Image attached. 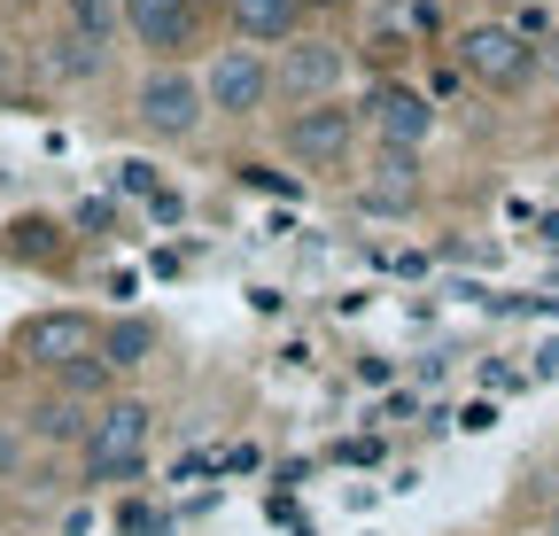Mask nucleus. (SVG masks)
<instances>
[{
	"label": "nucleus",
	"mask_w": 559,
	"mask_h": 536,
	"mask_svg": "<svg viewBox=\"0 0 559 536\" xmlns=\"http://www.w3.org/2000/svg\"><path fill=\"white\" fill-rule=\"evenodd\" d=\"M148 451H156V405L148 396H109L79 443V483L86 490H132L148 475Z\"/></svg>",
	"instance_id": "obj_1"
},
{
	"label": "nucleus",
	"mask_w": 559,
	"mask_h": 536,
	"mask_svg": "<svg viewBox=\"0 0 559 536\" xmlns=\"http://www.w3.org/2000/svg\"><path fill=\"white\" fill-rule=\"evenodd\" d=\"M132 124L148 132V141H164V148H187L194 132L210 124L202 71H187V62H148L140 86H132Z\"/></svg>",
	"instance_id": "obj_2"
},
{
	"label": "nucleus",
	"mask_w": 559,
	"mask_h": 536,
	"mask_svg": "<svg viewBox=\"0 0 559 536\" xmlns=\"http://www.w3.org/2000/svg\"><path fill=\"white\" fill-rule=\"evenodd\" d=\"M358 132L366 117L349 102H311V109H280V156L296 171H349L358 156Z\"/></svg>",
	"instance_id": "obj_3"
},
{
	"label": "nucleus",
	"mask_w": 559,
	"mask_h": 536,
	"mask_svg": "<svg viewBox=\"0 0 559 536\" xmlns=\"http://www.w3.org/2000/svg\"><path fill=\"white\" fill-rule=\"evenodd\" d=\"M459 79H474L481 94H528L536 86V71H544V47H528L513 24H498V16H489V24H466L459 32Z\"/></svg>",
	"instance_id": "obj_4"
},
{
	"label": "nucleus",
	"mask_w": 559,
	"mask_h": 536,
	"mask_svg": "<svg viewBox=\"0 0 559 536\" xmlns=\"http://www.w3.org/2000/svg\"><path fill=\"white\" fill-rule=\"evenodd\" d=\"M202 102H210V117H234V124L264 117V109L280 102L272 55H264V47H241V39L210 47V62H202Z\"/></svg>",
	"instance_id": "obj_5"
},
{
	"label": "nucleus",
	"mask_w": 559,
	"mask_h": 536,
	"mask_svg": "<svg viewBox=\"0 0 559 536\" xmlns=\"http://www.w3.org/2000/svg\"><path fill=\"white\" fill-rule=\"evenodd\" d=\"M272 86L288 109H311V102H342L349 86V47L334 32H296L288 47L272 55Z\"/></svg>",
	"instance_id": "obj_6"
},
{
	"label": "nucleus",
	"mask_w": 559,
	"mask_h": 536,
	"mask_svg": "<svg viewBox=\"0 0 559 536\" xmlns=\"http://www.w3.org/2000/svg\"><path fill=\"white\" fill-rule=\"evenodd\" d=\"M358 117H366V141H373V148H404V156H419V148L436 141V102L419 94L412 79H381V86H366Z\"/></svg>",
	"instance_id": "obj_7"
},
{
	"label": "nucleus",
	"mask_w": 559,
	"mask_h": 536,
	"mask_svg": "<svg viewBox=\"0 0 559 536\" xmlns=\"http://www.w3.org/2000/svg\"><path fill=\"white\" fill-rule=\"evenodd\" d=\"M94 350H102V319H94V311H32V319L16 326V358L39 366L47 381H55L62 366L94 358Z\"/></svg>",
	"instance_id": "obj_8"
},
{
	"label": "nucleus",
	"mask_w": 559,
	"mask_h": 536,
	"mask_svg": "<svg viewBox=\"0 0 559 536\" xmlns=\"http://www.w3.org/2000/svg\"><path fill=\"white\" fill-rule=\"evenodd\" d=\"M358 211L366 218H412L419 203H428V164L419 156H404V148H366V164H358Z\"/></svg>",
	"instance_id": "obj_9"
},
{
	"label": "nucleus",
	"mask_w": 559,
	"mask_h": 536,
	"mask_svg": "<svg viewBox=\"0 0 559 536\" xmlns=\"http://www.w3.org/2000/svg\"><path fill=\"white\" fill-rule=\"evenodd\" d=\"M124 39L148 62H187L202 47V0H124Z\"/></svg>",
	"instance_id": "obj_10"
},
{
	"label": "nucleus",
	"mask_w": 559,
	"mask_h": 536,
	"mask_svg": "<svg viewBox=\"0 0 559 536\" xmlns=\"http://www.w3.org/2000/svg\"><path fill=\"white\" fill-rule=\"evenodd\" d=\"M86 428H94V405H79V396H62V389L32 396V413H24L32 451H79V443H86Z\"/></svg>",
	"instance_id": "obj_11"
},
{
	"label": "nucleus",
	"mask_w": 559,
	"mask_h": 536,
	"mask_svg": "<svg viewBox=\"0 0 559 536\" xmlns=\"http://www.w3.org/2000/svg\"><path fill=\"white\" fill-rule=\"evenodd\" d=\"M304 16H311L304 0H226V24L241 47H288L304 32Z\"/></svg>",
	"instance_id": "obj_12"
},
{
	"label": "nucleus",
	"mask_w": 559,
	"mask_h": 536,
	"mask_svg": "<svg viewBox=\"0 0 559 536\" xmlns=\"http://www.w3.org/2000/svg\"><path fill=\"white\" fill-rule=\"evenodd\" d=\"M39 71L55 79V86H94V79H109V47H94V39H79V32H47L39 39Z\"/></svg>",
	"instance_id": "obj_13"
},
{
	"label": "nucleus",
	"mask_w": 559,
	"mask_h": 536,
	"mask_svg": "<svg viewBox=\"0 0 559 536\" xmlns=\"http://www.w3.org/2000/svg\"><path fill=\"white\" fill-rule=\"evenodd\" d=\"M164 350V326L156 319H140V311H124V319H102V358L117 366V373H140Z\"/></svg>",
	"instance_id": "obj_14"
},
{
	"label": "nucleus",
	"mask_w": 559,
	"mask_h": 536,
	"mask_svg": "<svg viewBox=\"0 0 559 536\" xmlns=\"http://www.w3.org/2000/svg\"><path fill=\"white\" fill-rule=\"evenodd\" d=\"M55 24L117 55V39H124V0H55Z\"/></svg>",
	"instance_id": "obj_15"
},
{
	"label": "nucleus",
	"mask_w": 559,
	"mask_h": 536,
	"mask_svg": "<svg viewBox=\"0 0 559 536\" xmlns=\"http://www.w3.org/2000/svg\"><path fill=\"white\" fill-rule=\"evenodd\" d=\"M32 466V436H24V420H0V483H16Z\"/></svg>",
	"instance_id": "obj_16"
},
{
	"label": "nucleus",
	"mask_w": 559,
	"mask_h": 536,
	"mask_svg": "<svg viewBox=\"0 0 559 536\" xmlns=\"http://www.w3.org/2000/svg\"><path fill=\"white\" fill-rule=\"evenodd\" d=\"M117 187H124V194H140V203H156V194H164L156 164H140V156H132V164H117Z\"/></svg>",
	"instance_id": "obj_17"
},
{
	"label": "nucleus",
	"mask_w": 559,
	"mask_h": 536,
	"mask_svg": "<svg viewBox=\"0 0 559 536\" xmlns=\"http://www.w3.org/2000/svg\"><path fill=\"white\" fill-rule=\"evenodd\" d=\"M16 94H24V47L0 32V102H16Z\"/></svg>",
	"instance_id": "obj_18"
},
{
	"label": "nucleus",
	"mask_w": 559,
	"mask_h": 536,
	"mask_svg": "<svg viewBox=\"0 0 559 536\" xmlns=\"http://www.w3.org/2000/svg\"><path fill=\"white\" fill-rule=\"evenodd\" d=\"M16 234H24V241H16V249H24V257H55V249H62V241H55V234H62V226H47V218H24V226H16Z\"/></svg>",
	"instance_id": "obj_19"
},
{
	"label": "nucleus",
	"mask_w": 559,
	"mask_h": 536,
	"mask_svg": "<svg viewBox=\"0 0 559 536\" xmlns=\"http://www.w3.org/2000/svg\"><path fill=\"white\" fill-rule=\"evenodd\" d=\"M79 226H86V234H109V226H117V203H102V194H86V203H79Z\"/></svg>",
	"instance_id": "obj_20"
},
{
	"label": "nucleus",
	"mask_w": 559,
	"mask_h": 536,
	"mask_svg": "<svg viewBox=\"0 0 559 536\" xmlns=\"http://www.w3.org/2000/svg\"><path fill=\"white\" fill-rule=\"evenodd\" d=\"M241 179L264 187V194H296V179H280V171H264V164H241Z\"/></svg>",
	"instance_id": "obj_21"
},
{
	"label": "nucleus",
	"mask_w": 559,
	"mask_h": 536,
	"mask_svg": "<svg viewBox=\"0 0 559 536\" xmlns=\"http://www.w3.org/2000/svg\"><path fill=\"white\" fill-rule=\"evenodd\" d=\"M528 373H536V381H559V334H551V343H536V358H528Z\"/></svg>",
	"instance_id": "obj_22"
},
{
	"label": "nucleus",
	"mask_w": 559,
	"mask_h": 536,
	"mask_svg": "<svg viewBox=\"0 0 559 536\" xmlns=\"http://www.w3.org/2000/svg\"><path fill=\"white\" fill-rule=\"evenodd\" d=\"M466 436H481V428H498V405H466V420H459Z\"/></svg>",
	"instance_id": "obj_23"
},
{
	"label": "nucleus",
	"mask_w": 559,
	"mask_h": 536,
	"mask_svg": "<svg viewBox=\"0 0 559 536\" xmlns=\"http://www.w3.org/2000/svg\"><path fill=\"white\" fill-rule=\"evenodd\" d=\"M536 536H559V505H544V528Z\"/></svg>",
	"instance_id": "obj_24"
},
{
	"label": "nucleus",
	"mask_w": 559,
	"mask_h": 536,
	"mask_svg": "<svg viewBox=\"0 0 559 536\" xmlns=\"http://www.w3.org/2000/svg\"><path fill=\"white\" fill-rule=\"evenodd\" d=\"M0 9H9V16H24V9H39V0H0Z\"/></svg>",
	"instance_id": "obj_25"
},
{
	"label": "nucleus",
	"mask_w": 559,
	"mask_h": 536,
	"mask_svg": "<svg viewBox=\"0 0 559 536\" xmlns=\"http://www.w3.org/2000/svg\"><path fill=\"white\" fill-rule=\"evenodd\" d=\"M304 9H342V0H304Z\"/></svg>",
	"instance_id": "obj_26"
},
{
	"label": "nucleus",
	"mask_w": 559,
	"mask_h": 536,
	"mask_svg": "<svg viewBox=\"0 0 559 536\" xmlns=\"http://www.w3.org/2000/svg\"><path fill=\"white\" fill-rule=\"evenodd\" d=\"M0 505H9V498H0Z\"/></svg>",
	"instance_id": "obj_27"
}]
</instances>
